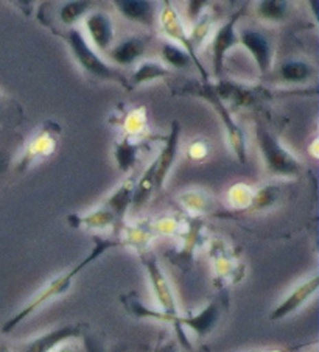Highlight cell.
<instances>
[{
	"label": "cell",
	"instance_id": "484cf974",
	"mask_svg": "<svg viewBox=\"0 0 319 352\" xmlns=\"http://www.w3.org/2000/svg\"><path fill=\"white\" fill-rule=\"evenodd\" d=\"M280 78L285 83L292 85H300L307 83L315 74V69H313L309 63L305 61H287L285 64L280 66Z\"/></svg>",
	"mask_w": 319,
	"mask_h": 352
},
{
	"label": "cell",
	"instance_id": "4316f807",
	"mask_svg": "<svg viewBox=\"0 0 319 352\" xmlns=\"http://www.w3.org/2000/svg\"><path fill=\"white\" fill-rule=\"evenodd\" d=\"M212 30H214V17L204 11V13L195 21L192 32L188 33V39H190V44L193 45L195 50H199V47L206 43V39L209 38Z\"/></svg>",
	"mask_w": 319,
	"mask_h": 352
},
{
	"label": "cell",
	"instance_id": "7a4b0ae2",
	"mask_svg": "<svg viewBox=\"0 0 319 352\" xmlns=\"http://www.w3.org/2000/svg\"><path fill=\"white\" fill-rule=\"evenodd\" d=\"M61 38L66 41L69 50L72 52L75 61L82 69V72L89 75L94 80L98 81H112L125 87L128 91H133L129 86L128 78L120 70L112 67L108 61H104L102 55L89 44V41L85 38L78 28L70 27L69 30L61 34Z\"/></svg>",
	"mask_w": 319,
	"mask_h": 352
},
{
	"label": "cell",
	"instance_id": "30bf717a",
	"mask_svg": "<svg viewBox=\"0 0 319 352\" xmlns=\"http://www.w3.org/2000/svg\"><path fill=\"white\" fill-rule=\"evenodd\" d=\"M319 290V276L313 274L310 278L304 279L296 287H293L288 292V295L282 299L270 314L271 321H282L296 314L299 309H302L310 299L316 295Z\"/></svg>",
	"mask_w": 319,
	"mask_h": 352
},
{
	"label": "cell",
	"instance_id": "9a60e30c",
	"mask_svg": "<svg viewBox=\"0 0 319 352\" xmlns=\"http://www.w3.org/2000/svg\"><path fill=\"white\" fill-rule=\"evenodd\" d=\"M210 259L212 263H214V270H215V278L218 280H221V285L224 283H234L235 279L241 278L239 272L241 267L237 263V261L234 259V254L230 253L229 248L221 240H214L210 246Z\"/></svg>",
	"mask_w": 319,
	"mask_h": 352
},
{
	"label": "cell",
	"instance_id": "e575fe53",
	"mask_svg": "<svg viewBox=\"0 0 319 352\" xmlns=\"http://www.w3.org/2000/svg\"><path fill=\"white\" fill-rule=\"evenodd\" d=\"M206 5H209V2H206V0H192V2H188V17H190L192 21H197L198 17L204 13Z\"/></svg>",
	"mask_w": 319,
	"mask_h": 352
},
{
	"label": "cell",
	"instance_id": "8992f818",
	"mask_svg": "<svg viewBox=\"0 0 319 352\" xmlns=\"http://www.w3.org/2000/svg\"><path fill=\"white\" fill-rule=\"evenodd\" d=\"M139 257L142 265L146 270V274H148L153 295H155L156 302L159 304V310L178 322L181 314L178 309V302H176L173 287H171L167 274L162 270L157 257L151 251H145V253L139 254Z\"/></svg>",
	"mask_w": 319,
	"mask_h": 352
},
{
	"label": "cell",
	"instance_id": "74e56055",
	"mask_svg": "<svg viewBox=\"0 0 319 352\" xmlns=\"http://www.w3.org/2000/svg\"><path fill=\"white\" fill-rule=\"evenodd\" d=\"M53 352H81V351H80V346H76L74 342H67V343H63L61 346H58Z\"/></svg>",
	"mask_w": 319,
	"mask_h": 352
},
{
	"label": "cell",
	"instance_id": "4dcf8cb0",
	"mask_svg": "<svg viewBox=\"0 0 319 352\" xmlns=\"http://www.w3.org/2000/svg\"><path fill=\"white\" fill-rule=\"evenodd\" d=\"M162 56H164L165 63L175 69H184L192 64V60L188 58L186 52L179 49L178 45L171 44V43H167L162 45Z\"/></svg>",
	"mask_w": 319,
	"mask_h": 352
},
{
	"label": "cell",
	"instance_id": "8fae6325",
	"mask_svg": "<svg viewBox=\"0 0 319 352\" xmlns=\"http://www.w3.org/2000/svg\"><path fill=\"white\" fill-rule=\"evenodd\" d=\"M82 336H85V324H80V322L78 324H64L22 343L17 352H53L63 343L74 342Z\"/></svg>",
	"mask_w": 319,
	"mask_h": 352
},
{
	"label": "cell",
	"instance_id": "f35d334b",
	"mask_svg": "<svg viewBox=\"0 0 319 352\" xmlns=\"http://www.w3.org/2000/svg\"><path fill=\"white\" fill-rule=\"evenodd\" d=\"M8 166H10L8 155L3 153V151H0V176H2L5 172H7Z\"/></svg>",
	"mask_w": 319,
	"mask_h": 352
},
{
	"label": "cell",
	"instance_id": "836d02e7",
	"mask_svg": "<svg viewBox=\"0 0 319 352\" xmlns=\"http://www.w3.org/2000/svg\"><path fill=\"white\" fill-rule=\"evenodd\" d=\"M209 155V145L206 140H195L190 145H188L187 156L193 161H203Z\"/></svg>",
	"mask_w": 319,
	"mask_h": 352
},
{
	"label": "cell",
	"instance_id": "ac0fdd59",
	"mask_svg": "<svg viewBox=\"0 0 319 352\" xmlns=\"http://www.w3.org/2000/svg\"><path fill=\"white\" fill-rule=\"evenodd\" d=\"M156 232L155 228L150 221H142L138 225L123 226L122 228V239L119 240L120 246H128V248L134 250L138 254L150 251V246L153 239H155Z\"/></svg>",
	"mask_w": 319,
	"mask_h": 352
},
{
	"label": "cell",
	"instance_id": "cb8c5ba5",
	"mask_svg": "<svg viewBox=\"0 0 319 352\" xmlns=\"http://www.w3.org/2000/svg\"><path fill=\"white\" fill-rule=\"evenodd\" d=\"M168 75H170V69L162 66L161 63L144 61V63H140L138 67H135V70L131 75V78H129L128 81H129V86L134 89V87L151 83V81L162 80L165 77H168Z\"/></svg>",
	"mask_w": 319,
	"mask_h": 352
},
{
	"label": "cell",
	"instance_id": "3957f363",
	"mask_svg": "<svg viewBox=\"0 0 319 352\" xmlns=\"http://www.w3.org/2000/svg\"><path fill=\"white\" fill-rule=\"evenodd\" d=\"M188 92L192 96H197L199 98H203L208 102L217 116L220 117L224 126V131H226L228 136V142L230 150L234 151V155L237 160L245 164L248 161V151H246V139H245V133L241 131V128L237 125V122L234 120L232 114L229 113V108L224 104V100L218 96V92L215 91V86L210 83H198V85H192L188 87Z\"/></svg>",
	"mask_w": 319,
	"mask_h": 352
},
{
	"label": "cell",
	"instance_id": "ab89813d",
	"mask_svg": "<svg viewBox=\"0 0 319 352\" xmlns=\"http://www.w3.org/2000/svg\"><path fill=\"white\" fill-rule=\"evenodd\" d=\"M0 352H14L11 348H8L5 343H0Z\"/></svg>",
	"mask_w": 319,
	"mask_h": 352
},
{
	"label": "cell",
	"instance_id": "d590c367",
	"mask_svg": "<svg viewBox=\"0 0 319 352\" xmlns=\"http://www.w3.org/2000/svg\"><path fill=\"white\" fill-rule=\"evenodd\" d=\"M82 346H85V352H106L104 346L98 342L94 336H82Z\"/></svg>",
	"mask_w": 319,
	"mask_h": 352
},
{
	"label": "cell",
	"instance_id": "8d00e7d4",
	"mask_svg": "<svg viewBox=\"0 0 319 352\" xmlns=\"http://www.w3.org/2000/svg\"><path fill=\"white\" fill-rule=\"evenodd\" d=\"M156 352H181V349L175 342H159L156 344Z\"/></svg>",
	"mask_w": 319,
	"mask_h": 352
},
{
	"label": "cell",
	"instance_id": "f1b7e54d",
	"mask_svg": "<svg viewBox=\"0 0 319 352\" xmlns=\"http://www.w3.org/2000/svg\"><path fill=\"white\" fill-rule=\"evenodd\" d=\"M123 131H125V136L135 139L146 131V109L144 107L134 108L125 116Z\"/></svg>",
	"mask_w": 319,
	"mask_h": 352
},
{
	"label": "cell",
	"instance_id": "44dd1931",
	"mask_svg": "<svg viewBox=\"0 0 319 352\" xmlns=\"http://www.w3.org/2000/svg\"><path fill=\"white\" fill-rule=\"evenodd\" d=\"M146 49V44L144 39L140 38H128L122 41L120 44L111 47L108 55L112 63H116L117 66H131L133 63L139 60L140 56H144Z\"/></svg>",
	"mask_w": 319,
	"mask_h": 352
},
{
	"label": "cell",
	"instance_id": "277c9868",
	"mask_svg": "<svg viewBox=\"0 0 319 352\" xmlns=\"http://www.w3.org/2000/svg\"><path fill=\"white\" fill-rule=\"evenodd\" d=\"M256 139L270 175L282 178H294L300 173V162L277 140L273 134L262 126L256 128Z\"/></svg>",
	"mask_w": 319,
	"mask_h": 352
},
{
	"label": "cell",
	"instance_id": "7c38bea8",
	"mask_svg": "<svg viewBox=\"0 0 319 352\" xmlns=\"http://www.w3.org/2000/svg\"><path fill=\"white\" fill-rule=\"evenodd\" d=\"M239 44L243 45L250 52L258 72L262 75H267L271 67H273L274 60V50L270 39L263 33L248 28V30H243L239 34Z\"/></svg>",
	"mask_w": 319,
	"mask_h": 352
},
{
	"label": "cell",
	"instance_id": "e0dca14e",
	"mask_svg": "<svg viewBox=\"0 0 319 352\" xmlns=\"http://www.w3.org/2000/svg\"><path fill=\"white\" fill-rule=\"evenodd\" d=\"M116 8L125 17L140 25L151 28L156 22V7L155 3L145 2V0H116Z\"/></svg>",
	"mask_w": 319,
	"mask_h": 352
},
{
	"label": "cell",
	"instance_id": "83f0119b",
	"mask_svg": "<svg viewBox=\"0 0 319 352\" xmlns=\"http://www.w3.org/2000/svg\"><path fill=\"white\" fill-rule=\"evenodd\" d=\"M254 197H256V192H254L250 186L243 183L234 184L228 192L229 204L232 208L241 210V212H246V210L250 209L254 201Z\"/></svg>",
	"mask_w": 319,
	"mask_h": 352
},
{
	"label": "cell",
	"instance_id": "f546056e",
	"mask_svg": "<svg viewBox=\"0 0 319 352\" xmlns=\"http://www.w3.org/2000/svg\"><path fill=\"white\" fill-rule=\"evenodd\" d=\"M91 2H67L64 3V7L60 10V21L64 25L74 27L76 22L82 17L87 16V11L91 10Z\"/></svg>",
	"mask_w": 319,
	"mask_h": 352
},
{
	"label": "cell",
	"instance_id": "1f68e13d",
	"mask_svg": "<svg viewBox=\"0 0 319 352\" xmlns=\"http://www.w3.org/2000/svg\"><path fill=\"white\" fill-rule=\"evenodd\" d=\"M287 3L285 2H277V0H267V2H260L257 7V13L265 21L277 22L282 21L287 14Z\"/></svg>",
	"mask_w": 319,
	"mask_h": 352
},
{
	"label": "cell",
	"instance_id": "d4e9b609",
	"mask_svg": "<svg viewBox=\"0 0 319 352\" xmlns=\"http://www.w3.org/2000/svg\"><path fill=\"white\" fill-rule=\"evenodd\" d=\"M179 203L195 217L208 214L214 208V198L210 197L209 192L204 190H187L181 193Z\"/></svg>",
	"mask_w": 319,
	"mask_h": 352
},
{
	"label": "cell",
	"instance_id": "4fadbf2b",
	"mask_svg": "<svg viewBox=\"0 0 319 352\" xmlns=\"http://www.w3.org/2000/svg\"><path fill=\"white\" fill-rule=\"evenodd\" d=\"M179 138H181V125L178 120L171 122L170 131L167 138L164 139V146L159 156H156V181H155V192L162 190L167 179L168 173L173 168L176 157H178V148H179Z\"/></svg>",
	"mask_w": 319,
	"mask_h": 352
},
{
	"label": "cell",
	"instance_id": "ba28073f",
	"mask_svg": "<svg viewBox=\"0 0 319 352\" xmlns=\"http://www.w3.org/2000/svg\"><path fill=\"white\" fill-rule=\"evenodd\" d=\"M61 134V126L56 122L47 120L41 130L34 134L30 142L27 144L19 162L16 164V172L23 173L34 166L39 160L55 153L58 146V138Z\"/></svg>",
	"mask_w": 319,
	"mask_h": 352
},
{
	"label": "cell",
	"instance_id": "5b68a950",
	"mask_svg": "<svg viewBox=\"0 0 319 352\" xmlns=\"http://www.w3.org/2000/svg\"><path fill=\"white\" fill-rule=\"evenodd\" d=\"M224 309H226V301H224L223 298H217L197 314L187 315V316L181 315L173 329L182 348L187 351H192V344L188 342L184 329L192 331L193 336H197L198 340L206 338L208 336H210L212 331H214L218 324H220Z\"/></svg>",
	"mask_w": 319,
	"mask_h": 352
},
{
	"label": "cell",
	"instance_id": "ffe728a7",
	"mask_svg": "<svg viewBox=\"0 0 319 352\" xmlns=\"http://www.w3.org/2000/svg\"><path fill=\"white\" fill-rule=\"evenodd\" d=\"M69 225L76 230H89V231H103L108 228H116V217L111 210L103 206L86 215H69Z\"/></svg>",
	"mask_w": 319,
	"mask_h": 352
},
{
	"label": "cell",
	"instance_id": "d6a6232c",
	"mask_svg": "<svg viewBox=\"0 0 319 352\" xmlns=\"http://www.w3.org/2000/svg\"><path fill=\"white\" fill-rule=\"evenodd\" d=\"M156 234H164V236H176L181 232V221H178L173 217H165V219L159 220L156 225H153Z\"/></svg>",
	"mask_w": 319,
	"mask_h": 352
},
{
	"label": "cell",
	"instance_id": "603a6c76",
	"mask_svg": "<svg viewBox=\"0 0 319 352\" xmlns=\"http://www.w3.org/2000/svg\"><path fill=\"white\" fill-rule=\"evenodd\" d=\"M155 181H156V160H153L140 178L135 181L133 206L134 209L144 208V204L148 203L153 193H155Z\"/></svg>",
	"mask_w": 319,
	"mask_h": 352
},
{
	"label": "cell",
	"instance_id": "d6986e66",
	"mask_svg": "<svg viewBox=\"0 0 319 352\" xmlns=\"http://www.w3.org/2000/svg\"><path fill=\"white\" fill-rule=\"evenodd\" d=\"M120 302L123 304L126 312L135 320H151L157 322H165V324H170L171 327L176 324V321L173 318H170V316L161 312L159 309L148 307L146 304L142 302V299L138 296L135 292H129L125 293V295H122Z\"/></svg>",
	"mask_w": 319,
	"mask_h": 352
},
{
	"label": "cell",
	"instance_id": "7402d4cb",
	"mask_svg": "<svg viewBox=\"0 0 319 352\" xmlns=\"http://www.w3.org/2000/svg\"><path fill=\"white\" fill-rule=\"evenodd\" d=\"M140 144L135 142V138H129L123 134V138L116 144L114 157L117 168L120 173H128L134 168L135 162L139 160Z\"/></svg>",
	"mask_w": 319,
	"mask_h": 352
},
{
	"label": "cell",
	"instance_id": "b9f144b4",
	"mask_svg": "<svg viewBox=\"0 0 319 352\" xmlns=\"http://www.w3.org/2000/svg\"><path fill=\"white\" fill-rule=\"evenodd\" d=\"M270 352H282V351H270Z\"/></svg>",
	"mask_w": 319,
	"mask_h": 352
},
{
	"label": "cell",
	"instance_id": "6da1fadb",
	"mask_svg": "<svg viewBox=\"0 0 319 352\" xmlns=\"http://www.w3.org/2000/svg\"><path fill=\"white\" fill-rule=\"evenodd\" d=\"M116 246H120L119 240H111V239L97 236L94 239V246L89 251V254L76 263L75 267L67 270V272L55 276L52 280H49V284H45L43 289H41L36 295H34L30 301H28L25 306L19 310V312H16L11 318H8L3 322L2 333H11L17 326H21L22 322L30 318L32 315L39 312V310L44 306H47V304L55 301L56 298L66 295V293L70 290V287L74 285L75 278L82 272V270L89 267L92 262L98 261L106 251L111 248H116Z\"/></svg>",
	"mask_w": 319,
	"mask_h": 352
},
{
	"label": "cell",
	"instance_id": "7bdbcfd3",
	"mask_svg": "<svg viewBox=\"0 0 319 352\" xmlns=\"http://www.w3.org/2000/svg\"><path fill=\"white\" fill-rule=\"evenodd\" d=\"M151 352H156V348H155V349H153V351H151Z\"/></svg>",
	"mask_w": 319,
	"mask_h": 352
},
{
	"label": "cell",
	"instance_id": "60d3db41",
	"mask_svg": "<svg viewBox=\"0 0 319 352\" xmlns=\"http://www.w3.org/2000/svg\"><path fill=\"white\" fill-rule=\"evenodd\" d=\"M0 122H2V108H0Z\"/></svg>",
	"mask_w": 319,
	"mask_h": 352
},
{
	"label": "cell",
	"instance_id": "2e32d148",
	"mask_svg": "<svg viewBox=\"0 0 319 352\" xmlns=\"http://www.w3.org/2000/svg\"><path fill=\"white\" fill-rule=\"evenodd\" d=\"M134 187L135 181L134 179H126L123 181L117 189L112 192V195L108 198L104 206L108 208L112 215L116 217V230L122 231V228L125 226V217L129 208H133V198H134Z\"/></svg>",
	"mask_w": 319,
	"mask_h": 352
},
{
	"label": "cell",
	"instance_id": "52a82bcc",
	"mask_svg": "<svg viewBox=\"0 0 319 352\" xmlns=\"http://www.w3.org/2000/svg\"><path fill=\"white\" fill-rule=\"evenodd\" d=\"M159 23H161V28L165 33V36L171 41V44L178 45L179 49L184 50L188 55V58H190L192 63L195 64V67L198 69L201 78H203V83H209L208 70H206V67L203 66V63L199 61L198 52L195 50L193 45L190 44L188 33L186 32V27L181 21L178 11H176L173 3L168 2V0H165L162 3L161 13H159Z\"/></svg>",
	"mask_w": 319,
	"mask_h": 352
},
{
	"label": "cell",
	"instance_id": "5bb4252c",
	"mask_svg": "<svg viewBox=\"0 0 319 352\" xmlns=\"http://www.w3.org/2000/svg\"><path fill=\"white\" fill-rule=\"evenodd\" d=\"M85 28L91 45L98 54H108L114 41V23L103 11H92L85 17Z\"/></svg>",
	"mask_w": 319,
	"mask_h": 352
},
{
	"label": "cell",
	"instance_id": "9c48e42d",
	"mask_svg": "<svg viewBox=\"0 0 319 352\" xmlns=\"http://www.w3.org/2000/svg\"><path fill=\"white\" fill-rule=\"evenodd\" d=\"M245 14V7L239 8L235 13L229 17V19L218 27L214 36H212L210 49H212V69H214L215 77H220L224 69V61H226V55L229 50L239 45V33L237 25L240 17Z\"/></svg>",
	"mask_w": 319,
	"mask_h": 352
}]
</instances>
